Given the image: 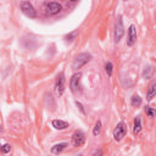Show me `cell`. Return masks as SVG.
<instances>
[{"label":"cell","mask_w":156,"mask_h":156,"mask_svg":"<svg viewBox=\"0 0 156 156\" xmlns=\"http://www.w3.org/2000/svg\"><path fill=\"white\" fill-rule=\"evenodd\" d=\"M90 58H91V55L88 54V52L79 54V55L74 58V61H73V63H72V68H73V69H79V68H80L82 66H84Z\"/></svg>","instance_id":"cell-1"},{"label":"cell","mask_w":156,"mask_h":156,"mask_svg":"<svg viewBox=\"0 0 156 156\" xmlns=\"http://www.w3.org/2000/svg\"><path fill=\"white\" fill-rule=\"evenodd\" d=\"M126 133H127V127H126V124H124L123 122H119V123L115 127V129H113V138H115V140H117V141L122 140L123 136L126 135Z\"/></svg>","instance_id":"cell-2"},{"label":"cell","mask_w":156,"mask_h":156,"mask_svg":"<svg viewBox=\"0 0 156 156\" xmlns=\"http://www.w3.org/2000/svg\"><path fill=\"white\" fill-rule=\"evenodd\" d=\"M123 34H124V27H123L122 17L118 16V18L116 21V26H115V40H116V43H118L121 40Z\"/></svg>","instance_id":"cell-3"},{"label":"cell","mask_w":156,"mask_h":156,"mask_svg":"<svg viewBox=\"0 0 156 156\" xmlns=\"http://www.w3.org/2000/svg\"><path fill=\"white\" fill-rule=\"evenodd\" d=\"M21 10H22V12H23L27 17H30V18L37 17V12H35L33 5H32L30 2H28V1L22 2V5H21Z\"/></svg>","instance_id":"cell-4"},{"label":"cell","mask_w":156,"mask_h":156,"mask_svg":"<svg viewBox=\"0 0 156 156\" xmlns=\"http://www.w3.org/2000/svg\"><path fill=\"white\" fill-rule=\"evenodd\" d=\"M85 141V134L82 130H77L72 135V144L74 146H82Z\"/></svg>","instance_id":"cell-5"},{"label":"cell","mask_w":156,"mask_h":156,"mask_svg":"<svg viewBox=\"0 0 156 156\" xmlns=\"http://www.w3.org/2000/svg\"><path fill=\"white\" fill-rule=\"evenodd\" d=\"M62 6L58 4V2H50L46 5V12L50 13V15H56L61 11Z\"/></svg>","instance_id":"cell-6"},{"label":"cell","mask_w":156,"mask_h":156,"mask_svg":"<svg viewBox=\"0 0 156 156\" xmlns=\"http://www.w3.org/2000/svg\"><path fill=\"white\" fill-rule=\"evenodd\" d=\"M136 40V30H135V26H130L128 29V39H127V44L129 46H132Z\"/></svg>","instance_id":"cell-7"},{"label":"cell","mask_w":156,"mask_h":156,"mask_svg":"<svg viewBox=\"0 0 156 156\" xmlns=\"http://www.w3.org/2000/svg\"><path fill=\"white\" fill-rule=\"evenodd\" d=\"M80 77H82L80 73H74V74L72 76L71 82H69V87H71V90H72V91H77V89H78V87H79Z\"/></svg>","instance_id":"cell-8"},{"label":"cell","mask_w":156,"mask_h":156,"mask_svg":"<svg viewBox=\"0 0 156 156\" xmlns=\"http://www.w3.org/2000/svg\"><path fill=\"white\" fill-rule=\"evenodd\" d=\"M63 90H65V78H63V74L61 73L56 79V91L58 95H62Z\"/></svg>","instance_id":"cell-9"},{"label":"cell","mask_w":156,"mask_h":156,"mask_svg":"<svg viewBox=\"0 0 156 156\" xmlns=\"http://www.w3.org/2000/svg\"><path fill=\"white\" fill-rule=\"evenodd\" d=\"M52 126L56 129H65V128L68 127V123L65 122V121H61V119H54L52 121Z\"/></svg>","instance_id":"cell-10"},{"label":"cell","mask_w":156,"mask_h":156,"mask_svg":"<svg viewBox=\"0 0 156 156\" xmlns=\"http://www.w3.org/2000/svg\"><path fill=\"white\" fill-rule=\"evenodd\" d=\"M67 146V144L66 143H60V144H56V145H54L52 146V149H51V152H54V154H58V152H61L65 147Z\"/></svg>","instance_id":"cell-11"},{"label":"cell","mask_w":156,"mask_h":156,"mask_svg":"<svg viewBox=\"0 0 156 156\" xmlns=\"http://www.w3.org/2000/svg\"><path fill=\"white\" fill-rule=\"evenodd\" d=\"M140 129H141V121H140V118L136 116L135 119H134V128H133V132H134L135 134H138V133L140 132Z\"/></svg>","instance_id":"cell-12"},{"label":"cell","mask_w":156,"mask_h":156,"mask_svg":"<svg viewBox=\"0 0 156 156\" xmlns=\"http://www.w3.org/2000/svg\"><path fill=\"white\" fill-rule=\"evenodd\" d=\"M130 102H132V106L138 107V106H140V104H141V98H140L139 95H133Z\"/></svg>","instance_id":"cell-13"},{"label":"cell","mask_w":156,"mask_h":156,"mask_svg":"<svg viewBox=\"0 0 156 156\" xmlns=\"http://www.w3.org/2000/svg\"><path fill=\"white\" fill-rule=\"evenodd\" d=\"M156 85H155V83H152L151 85H150V89H149V91H147V100H151L152 98H154V95H155V88Z\"/></svg>","instance_id":"cell-14"},{"label":"cell","mask_w":156,"mask_h":156,"mask_svg":"<svg viewBox=\"0 0 156 156\" xmlns=\"http://www.w3.org/2000/svg\"><path fill=\"white\" fill-rule=\"evenodd\" d=\"M100 128H101V122H100V121H98V122H96V124H95V127H94L93 134H94V135H98V134L100 133Z\"/></svg>","instance_id":"cell-15"},{"label":"cell","mask_w":156,"mask_h":156,"mask_svg":"<svg viewBox=\"0 0 156 156\" xmlns=\"http://www.w3.org/2000/svg\"><path fill=\"white\" fill-rule=\"evenodd\" d=\"M105 69H106L107 74L111 76V74H112V63H111V62H107V63L105 65Z\"/></svg>","instance_id":"cell-16"},{"label":"cell","mask_w":156,"mask_h":156,"mask_svg":"<svg viewBox=\"0 0 156 156\" xmlns=\"http://www.w3.org/2000/svg\"><path fill=\"white\" fill-rule=\"evenodd\" d=\"M145 112H146L150 117H154V115H155V111H154L151 107H149V106H146V107H145Z\"/></svg>","instance_id":"cell-17"},{"label":"cell","mask_w":156,"mask_h":156,"mask_svg":"<svg viewBox=\"0 0 156 156\" xmlns=\"http://www.w3.org/2000/svg\"><path fill=\"white\" fill-rule=\"evenodd\" d=\"M10 149H11V146H10L9 144H5V145H2L1 151H2L4 154H6V152H9V151H10Z\"/></svg>","instance_id":"cell-18"},{"label":"cell","mask_w":156,"mask_h":156,"mask_svg":"<svg viewBox=\"0 0 156 156\" xmlns=\"http://www.w3.org/2000/svg\"><path fill=\"white\" fill-rule=\"evenodd\" d=\"M71 1H77V0H71Z\"/></svg>","instance_id":"cell-19"}]
</instances>
